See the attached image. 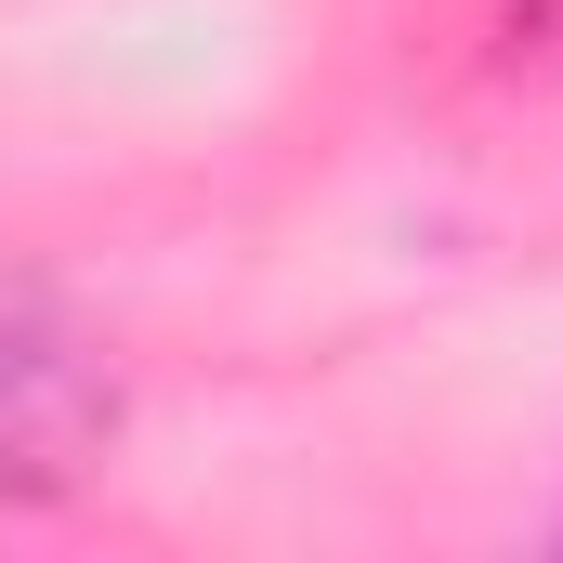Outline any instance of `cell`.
<instances>
[{"label": "cell", "mask_w": 563, "mask_h": 563, "mask_svg": "<svg viewBox=\"0 0 563 563\" xmlns=\"http://www.w3.org/2000/svg\"><path fill=\"white\" fill-rule=\"evenodd\" d=\"M79 407H92V394H79V367H66V354H26V314L0 301V445H13V459H40V445H66V432H79Z\"/></svg>", "instance_id": "6da1fadb"}]
</instances>
